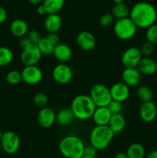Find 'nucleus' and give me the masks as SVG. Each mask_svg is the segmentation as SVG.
I'll return each mask as SVG.
<instances>
[{
	"label": "nucleus",
	"mask_w": 157,
	"mask_h": 158,
	"mask_svg": "<svg viewBox=\"0 0 157 158\" xmlns=\"http://www.w3.org/2000/svg\"><path fill=\"white\" fill-rule=\"evenodd\" d=\"M129 18L137 28L147 29L155 24L157 19V12L155 7L147 2H139L130 9Z\"/></svg>",
	"instance_id": "nucleus-1"
},
{
	"label": "nucleus",
	"mask_w": 157,
	"mask_h": 158,
	"mask_svg": "<svg viewBox=\"0 0 157 158\" xmlns=\"http://www.w3.org/2000/svg\"><path fill=\"white\" fill-rule=\"evenodd\" d=\"M95 108L96 106L88 95L76 96L72 100L70 106L75 119L80 120H86L92 118Z\"/></svg>",
	"instance_id": "nucleus-2"
},
{
	"label": "nucleus",
	"mask_w": 157,
	"mask_h": 158,
	"mask_svg": "<svg viewBox=\"0 0 157 158\" xmlns=\"http://www.w3.org/2000/svg\"><path fill=\"white\" fill-rule=\"evenodd\" d=\"M83 140L75 135H68L59 142L58 149L65 158H81L84 154Z\"/></svg>",
	"instance_id": "nucleus-3"
},
{
	"label": "nucleus",
	"mask_w": 157,
	"mask_h": 158,
	"mask_svg": "<svg viewBox=\"0 0 157 158\" xmlns=\"http://www.w3.org/2000/svg\"><path fill=\"white\" fill-rule=\"evenodd\" d=\"M114 135L109 126H95L90 133V144L97 151H103L110 144Z\"/></svg>",
	"instance_id": "nucleus-4"
},
{
	"label": "nucleus",
	"mask_w": 157,
	"mask_h": 158,
	"mask_svg": "<svg viewBox=\"0 0 157 158\" xmlns=\"http://www.w3.org/2000/svg\"><path fill=\"white\" fill-rule=\"evenodd\" d=\"M114 33L115 36L122 40H129L135 36L137 26L129 17L118 19L114 24Z\"/></svg>",
	"instance_id": "nucleus-5"
},
{
	"label": "nucleus",
	"mask_w": 157,
	"mask_h": 158,
	"mask_svg": "<svg viewBox=\"0 0 157 158\" xmlns=\"http://www.w3.org/2000/svg\"><path fill=\"white\" fill-rule=\"evenodd\" d=\"M89 97L96 107L107 106L112 100L110 90L106 85L102 83H96L92 86Z\"/></svg>",
	"instance_id": "nucleus-6"
},
{
	"label": "nucleus",
	"mask_w": 157,
	"mask_h": 158,
	"mask_svg": "<svg viewBox=\"0 0 157 158\" xmlns=\"http://www.w3.org/2000/svg\"><path fill=\"white\" fill-rule=\"evenodd\" d=\"M1 148L8 154H14L20 148V138L14 131H8L2 133L1 142Z\"/></svg>",
	"instance_id": "nucleus-7"
},
{
	"label": "nucleus",
	"mask_w": 157,
	"mask_h": 158,
	"mask_svg": "<svg viewBox=\"0 0 157 158\" xmlns=\"http://www.w3.org/2000/svg\"><path fill=\"white\" fill-rule=\"evenodd\" d=\"M53 80L59 84H67L73 77V72L70 66L66 63H59L52 69Z\"/></svg>",
	"instance_id": "nucleus-8"
},
{
	"label": "nucleus",
	"mask_w": 157,
	"mask_h": 158,
	"mask_svg": "<svg viewBox=\"0 0 157 158\" xmlns=\"http://www.w3.org/2000/svg\"><path fill=\"white\" fill-rule=\"evenodd\" d=\"M42 53L36 45L31 44L26 49H22L20 60L25 66H36L41 60Z\"/></svg>",
	"instance_id": "nucleus-9"
},
{
	"label": "nucleus",
	"mask_w": 157,
	"mask_h": 158,
	"mask_svg": "<svg viewBox=\"0 0 157 158\" xmlns=\"http://www.w3.org/2000/svg\"><path fill=\"white\" fill-rule=\"evenodd\" d=\"M139 48H128L122 56L121 61L125 68H137L143 58Z\"/></svg>",
	"instance_id": "nucleus-10"
},
{
	"label": "nucleus",
	"mask_w": 157,
	"mask_h": 158,
	"mask_svg": "<svg viewBox=\"0 0 157 158\" xmlns=\"http://www.w3.org/2000/svg\"><path fill=\"white\" fill-rule=\"evenodd\" d=\"M21 73L23 81L29 85L38 84L43 78L42 71L37 66H25Z\"/></svg>",
	"instance_id": "nucleus-11"
},
{
	"label": "nucleus",
	"mask_w": 157,
	"mask_h": 158,
	"mask_svg": "<svg viewBox=\"0 0 157 158\" xmlns=\"http://www.w3.org/2000/svg\"><path fill=\"white\" fill-rule=\"evenodd\" d=\"M37 120L40 127L48 129L56 122V114L52 108L46 106L38 111Z\"/></svg>",
	"instance_id": "nucleus-12"
},
{
	"label": "nucleus",
	"mask_w": 157,
	"mask_h": 158,
	"mask_svg": "<svg viewBox=\"0 0 157 158\" xmlns=\"http://www.w3.org/2000/svg\"><path fill=\"white\" fill-rule=\"evenodd\" d=\"M76 43L83 51H91L95 47L96 40L93 34L89 31H82L77 35Z\"/></svg>",
	"instance_id": "nucleus-13"
},
{
	"label": "nucleus",
	"mask_w": 157,
	"mask_h": 158,
	"mask_svg": "<svg viewBox=\"0 0 157 158\" xmlns=\"http://www.w3.org/2000/svg\"><path fill=\"white\" fill-rule=\"evenodd\" d=\"M112 100L123 103L128 100L129 97V87L124 83L119 82L112 85L109 89Z\"/></svg>",
	"instance_id": "nucleus-14"
},
{
	"label": "nucleus",
	"mask_w": 157,
	"mask_h": 158,
	"mask_svg": "<svg viewBox=\"0 0 157 158\" xmlns=\"http://www.w3.org/2000/svg\"><path fill=\"white\" fill-rule=\"evenodd\" d=\"M139 117L143 121L151 123L157 116V106L152 101L143 103L139 106Z\"/></svg>",
	"instance_id": "nucleus-15"
},
{
	"label": "nucleus",
	"mask_w": 157,
	"mask_h": 158,
	"mask_svg": "<svg viewBox=\"0 0 157 158\" xmlns=\"http://www.w3.org/2000/svg\"><path fill=\"white\" fill-rule=\"evenodd\" d=\"M122 79L129 87H133L141 81V73L137 68H125L122 73Z\"/></svg>",
	"instance_id": "nucleus-16"
},
{
	"label": "nucleus",
	"mask_w": 157,
	"mask_h": 158,
	"mask_svg": "<svg viewBox=\"0 0 157 158\" xmlns=\"http://www.w3.org/2000/svg\"><path fill=\"white\" fill-rule=\"evenodd\" d=\"M72 54L73 52L70 46L60 43L55 46L52 55L60 63H66L72 59Z\"/></svg>",
	"instance_id": "nucleus-17"
},
{
	"label": "nucleus",
	"mask_w": 157,
	"mask_h": 158,
	"mask_svg": "<svg viewBox=\"0 0 157 158\" xmlns=\"http://www.w3.org/2000/svg\"><path fill=\"white\" fill-rule=\"evenodd\" d=\"M112 114L109 112L108 108L106 106H103L95 108L92 118L95 126H108Z\"/></svg>",
	"instance_id": "nucleus-18"
},
{
	"label": "nucleus",
	"mask_w": 157,
	"mask_h": 158,
	"mask_svg": "<svg viewBox=\"0 0 157 158\" xmlns=\"http://www.w3.org/2000/svg\"><path fill=\"white\" fill-rule=\"evenodd\" d=\"M62 26V19L58 14H49L44 21V27L48 32L57 33Z\"/></svg>",
	"instance_id": "nucleus-19"
},
{
	"label": "nucleus",
	"mask_w": 157,
	"mask_h": 158,
	"mask_svg": "<svg viewBox=\"0 0 157 158\" xmlns=\"http://www.w3.org/2000/svg\"><path fill=\"white\" fill-rule=\"evenodd\" d=\"M137 69L140 73L146 76H152L156 73V63L150 57H143L139 63Z\"/></svg>",
	"instance_id": "nucleus-20"
},
{
	"label": "nucleus",
	"mask_w": 157,
	"mask_h": 158,
	"mask_svg": "<svg viewBox=\"0 0 157 158\" xmlns=\"http://www.w3.org/2000/svg\"><path fill=\"white\" fill-rule=\"evenodd\" d=\"M9 29H10L11 33L14 36L22 38V37H24L26 34H28L29 26L25 20L21 19H16L11 23Z\"/></svg>",
	"instance_id": "nucleus-21"
},
{
	"label": "nucleus",
	"mask_w": 157,
	"mask_h": 158,
	"mask_svg": "<svg viewBox=\"0 0 157 158\" xmlns=\"http://www.w3.org/2000/svg\"><path fill=\"white\" fill-rule=\"evenodd\" d=\"M108 126L114 134L121 133L126 127V119L122 114H112Z\"/></svg>",
	"instance_id": "nucleus-22"
},
{
	"label": "nucleus",
	"mask_w": 157,
	"mask_h": 158,
	"mask_svg": "<svg viewBox=\"0 0 157 158\" xmlns=\"http://www.w3.org/2000/svg\"><path fill=\"white\" fill-rule=\"evenodd\" d=\"M75 119L70 108H63L56 114V122L60 126H68Z\"/></svg>",
	"instance_id": "nucleus-23"
},
{
	"label": "nucleus",
	"mask_w": 157,
	"mask_h": 158,
	"mask_svg": "<svg viewBox=\"0 0 157 158\" xmlns=\"http://www.w3.org/2000/svg\"><path fill=\"white\" fill-rule=\"evenodd\" d=\"M64 4L65 0H44L42 2L48 15L58 14L62 10Z\"/></svg>",
	"instance_id": "nucleus-24"
},
{
	"label": "nucleus",
	"mask_w": 157,
	"mask_h": 158,
	"mask_svg": "<svg viewBox=\"0 0 157 158\" xmlns=\"http://www.w3.org/2000/svg\"><path fill=\"white\" fill-rule=\"evenodd\" d=\"M126 154L129 158H144L146 151L141 143H133L129 145Z\"/></svg>",
	"instance_id": "nucleus-25"
},
{
	"label": "nucleus",
	"mask_w": 157,
	"mask_h": 158,
	"mask_svg": "<svg viewBox=\"0 0 157 158\" xmlns=\"http://www.w3.org/2000/svg\"><path fill=\"white\" fill-rule=\"evenodd\" d=\"M129 13H130V9L125 3L115 5L112 9V15L117 20L128 18L129 17Z\"/></svg>",
	"instance_id": "nucleus-26"
},
{
	"label": "nucleus",
	"mask_w": 157,
	"mask_h": 158,
	"mask_svg": "<svg viewBox=\"0 0 157 158\" xmlns=\"http://www.w3.org/2000/svg\"><path fill=\"white\" fill-rule=\"evenodd\" d=\"M14 58L12 49L6 46L0 47V66H6L10 64Z\"/></svg>",
	"instance_id": "nucleus-27"
},
{
	"label": "nucleus",
	"mask_w": 157,
	"mask_h": 158,
	"mask_svg": "<svg viewBox=\"0 0 157 158\" xmlns=\"http://www.w3.org/2000/svg\"><path fill=\"white\" fill-rule=\"evenodd\" d=\"M37 46L41 52L42 55L51 56L53 54L55 46L46 36L42 38L41 41L38 43Z\"/></svg>",
	"instance_id": "nucleus-28"
},
{
	"label": "nucleus",
	"mask_w": 157,
	"mask_h": 158,
	"mask_svg": "<svg viewBox=\"0 0 157 158\" xmlns=\"http://www.w3.org/2000/svg\"><path fill=\"white\" fill-rule=\"evenodd\" d=\"M137 97L143 103L152 101L153 97L152 90L147 86H141L138 88L136 92Z\"/></svg>",
	"instance_id": "nucleus-29"
},
{
	"label": "nucleus",
	"mask_w": 157,
	"mask_h": 158,
	"mask_svg": "<svg viewBox=\"0 0 157 158\" xmlns=\"http://www.w3.org/2000/svg\"><path fill=\"white\" fill-rule=\"evenodd\" d=\"M146 41L152 43L153 45L157 44V24L152 25L146 29Z\"/></svg>",
	"instance_id": "nucleus-30"
},
{
	"label": "nucleus",
	"mask_w": 157,
	"mask_h": 158,
	"mask_svg": "<svg viewBox=\"0 0 157 158\" xmlns=\"http://www.w3.org/2000/svg\"><path fill=\"white\" fill-rule=\"evenodd\" d=\"M22 80V73L18 70H11L6 75V81L11 85L18 84Z\"/></svg>",
	"instance_id": "nucleus-31"
},
{
	"label": "nucleus",
	"mask_w": 157,
	"mask_h": 158,
	"mask_svg": "<svg viewBox=\"0 0 157 158\" xmlns=\"http://www.w3.org/2000/svg\"><path fill=\"white\" fill-rule=\"evenodd\" d=\"M33 102L35 106H38L40 108H43L47 106L48 102H49V98H48L47 95L46 94L39 92L34 96Z\"/></svg>",
	"instance_id": "nucleus-32"
},
{
	"label": "nucleus",
	"mask_w": 157,
	"mask_h": 158,
	"mask_svg": "<svg viewBox=\"0 0 157 158\" xmlns=\"http://www.w3.org/2000/svg\"><path fill=\"white\" fill-rule=\"evenodd\" d=\"M139 49L143 56L149 57L155 51V45L149 43V42L146 41L142 44Z\"/></svg>",
	"instance_id": "nucleus-33"
},
{
	"label": "nucleus",
	"mask_w": 157,
	"mask_h": 158,
	"mask_svg": "<svg viewBox=\"0 0 157 158\" xmlns=\"http://www.w3.org/2000/svg\"><path fill=\"white\" fill-rule=\"evenodd\" d=\"M106 107L109 110V112L112 114H121L122 109H123V106H122V103L116 101V100H112L110 103L107 105Z\"/></svg>",
	"instance_id": "nucleus-34"
},
{
	"label": "nucleus",
	"mask_w": 157,
	"mask_h": 158,
	"mask_svg": "<svg viewBox=\"0 0 157 158\" xmlns=\"http://www.w3.org/2000/svg\"><path fill=\"white\" fill-rule=\"evenodd\" d=\"M114 19L115 18L112 15V13L107 12V13H105L101 15L99 19V23L101 26H104V27H108L113 24Z\"/></svg>",
	"instance_id": "nucleus-35"
},
{
	"label": "nucleus",
	"mask_w": 157,
	"mask_h": 158,
	"mask_svg": "<svg viewBox=\"0 0 157 158\" xmlns=\"http://www.w3.org/2000/svg\"><path fill=\"white\" fill-rule=\"evenodd\" d=\"M27 37L30 40L32 44L36 45V46L38 44V43L41 41L42 38L40 32L37 30H31L30 32H28Z\"/></svg>",
	"instance_id": "nucleus-36"
},
{
	"label": "nucleus",
	"mask_w": 157,
	"mask_h": 158,
	"mask_svg": "<svg viewBox=\"0 0 157 158\" xmlns=\"http://www.w3.org/2000/svg\"><path fill=\"white\" fill-rule=\"evenodd\" d=\"M97 153H98V151L90 144L88 145V146H85L84 154H83V155L87 156V157H96Z\"/></svg>",
	"instance_id": "nucleus-37"
},
{
	"label": "nucleus",
	"mask_w": 157,
	"mask_h": 158,
	"mask_svg": "<svg viewBox=\"0 0 157 158\" xmlns=\"http://www.w3.org/2000/svg\"><path fill=\"white\" fill-rule=\"evenodd\" d=\"M46 38L54 45V46H57L58 44L60 43V40L59 37H58V34L55 33V32H49L46 35Z\"/></svg>",
	"instance_id": "nucleus-38"
},
{
	"label": "nucleus",
	"mask_w": 157,
	"mask_h": 158,
	"mask_svg": "<svg viewBox=\"0 0 157 158\" xmlns=\"http://www.w3.org/2000/svg\"><path fill=\"white\" fill-rule=\"evenodd\" d=\"M32 44L30 42V40H29V38H28L27 36L26 37H22L21 39H20V41H19V46L20 48H21L22 49H26V48H27L28 46H30V45Z\"/></svg>",
	"instance_id": "nucleus-39"
},
{
	"label": "nucleus",
	"mask_w": 157,
	"mask_h": 158,
	"mask_svg": "<svg viewBox=\"0 0 157 158\" xmlns=\"http://www.w3.org/2000/svg\"><path fill=\"white\" fill-rule=\"evenodd\" d=\"M7 16L8 14L6 9L3 7H2V6H0V24H2V23H5L6 21Z\"/></svg>",
	"instance_id": "nucleus-40"
},
{
	"label": "nucleus",
	"mask_w": 157,
	"mask_h": 158,
	"mask_svg": "<svg viewBox=\"0 0 157 158\" xmlns=\"http://www.w3.org/2000/svg\"><path fill=\"white\" fill-rule=\"evenodd\" d=\"M37 12H38L39 15H45V14H47L46 9H45V7L43 6L42 4L39 5V6H38V8H37Z\"/></svg>",
	"instance_id": "nucleus-41"
},
{
	"label": "nucleus",
	"mask_w": 157,
	"mask_h": 158,
	"mask_svg": "<svg viewBox=\"0 0 157 158\" xmlns=\"http://www.w3.org/2000/svg\"><path fill=\"white\" fill-rule=\"evenodd\" d=\"M145 158H157V151H151Z\"/></svg>",
	"instance_id": "nucleus-42"
},
{
	"label": "nucleus",
	"mask_w": 157,
	"mask_h": 158,
	"mask_svg": "<svg viewBox=\"0 0 157 158\" xmlns=\"http://www.w3.org/2000/svg\"><path fill=\"white\" fill-rule=\"evenodd\" d=\"M29 2L34 6H39V5L42 4L44 0H29Z\"/></svg>",
	"instance_id": "nucleus-43"
},
{
	"label": "nucleus",
	"mask_w": 157,
	"mask_h": 158,
	"mask_svg": "<svg viewBox=\"0 0 157 158\" xmlns=\"http://www.w3.org/2000/svg\"><path fill=\"white\" fill-rule=\"evenodd\" d=\"M114 158H129L128 157L127 154H126V153H118V154H116L115 155V157Z\"/></svg>",
	"instance_id": "nucleus-44"
},
{
	"label": "nucleus",
	"mask_w": 157,
	"mask_h": 158,
	"mask_svg": "<svg viewBox=\"0 0 157 158\" xmlns=\"http://www.w3.org/2000/svg\"><path fill=\"white\" fill-rule=\"evenodd\" d=\"M113 1V2L115 3V5H117V4H121V3H123V1L124 0H112Z\"/></svg>",
	"instance_id": "nucleus-45"
},
{
	"label": "nucleus",
	"mask_w": 157,
	"mask_h": 158,
	"mask_svg": "<svg viewBox=\"0 0 157 158\" xmlns=\"http://www.w3.org/2000/svg\"><path fill=\"white\" fill-rule=\"evenodd\" d=\"M81 158H96V157H87V156H84L83 155V157H82Z\"/></svg>",
	"instance_id": "nucleus-46"
},
{
	"label": "nucleus",
	"mask_w": 157,
	"mask_h": 158,
	"mask_svg": "<svg viewBox=\"0 0 157 158\" xmlns=\"http://www.w3.org/2000/svg\"><path fill=\"white\" fill-rule=\"evenodd\" d=\"M2 131H0V142H1V140H2Z\"/></svg>",
	"instance_id": "nucleus-47"
},
{
	"label": "nucleus",
	"mask_w": 157,
	"mask_h": 158,
	"mask_svg": "<svg viewBox=\"0 0 157 158\" xmlns=\"http://www.w3.org/2000/svg\"><path fill=\"white\" fill-rule=\"evenodd\" d=\"M149 1H151V0H145V2H149Z\"/></svg>",
	"instance_id": "nucleus-48"
},
{
	"label": "nucleus",
	"mask_w": 157,
	"mask_h": 158,
	"mask_svg": "<svg viewBox=\"0 0 157 158\" xmlns=\"http://www.w3.org/2000/svg\"><path fill=\"white\" fill-rule=\"evenodd\" d=\"M155 63H156V66H157V60H156V61H155Z\"/></svg>",
	"instance_id": "nucleus-49"
},
{
	"label": "nucleus",
	"mask_w": 157,
	"mask_h": 158,
	"mask_svg": "<svg viewBox=\"0 0 157 158\" xmlns=\"http://www.w3.org/2000/svg\"><path fill=\"white\" fill-rule=\"evenodd\" d=\"M0 148H1V145H0Z\"/></svg>",
	"instance_id": "nucleus-50"
}]
</instances>
